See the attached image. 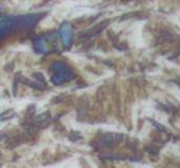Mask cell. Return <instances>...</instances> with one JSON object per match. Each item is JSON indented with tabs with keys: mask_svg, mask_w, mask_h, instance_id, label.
<instances>
[{
	"mask_svg": "<svg viewBox=\"0 0 180 168\" xmlns=\"http://www.w3.org/2000/svg\"><path fill=\"white\" fill-rule=\"evenodd\" d=\"M61 35H62V40L64 42V45H68V42L71 39V29L68 25H64V27L61 29Z\"/></svg>",
	"mask_w": 180,
	"mask_h": 168,
	"instance_id": "cell-1",
	"label": "cell"
}]
</instances>
